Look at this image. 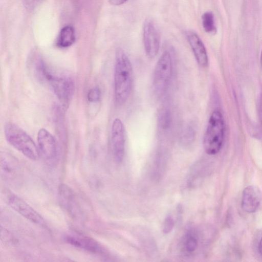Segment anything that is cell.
Listing matches in <instances>:
<instances>
[{"instance_id": "6da1fadb", "label": "cell", "mask_w": 262, "mask_h": 262, "mask_svg": "<svg viewBox=\"0 0 262 262\" xmlns=\"http://www.w3.org/2000/svg\"><path fill=\"white\" fill-rule=\"evenodd\" d=\"M133 68L129 59L121 49L116 53L114 67V97L117 105L127 100L133 85Z\"/></svg>"}, {"instance_id": "7a4b0ae2", "label": "cell", "mask_w": 262, "mask_h": 262, "mask_svg": "<svg viewBox=\"0 0 262 262\" xmlns=\"http://www.w3.org/2000/svg\"><path fill=\"white\" fill-rule=\"evenodd\" d=\"M38 77L51 87L58 99L64 107H67L74 91V83L69 77L55 74L41 59L35 63Z\"/></svg>"}, {"instance_id": "3957f363", "label": "cell", "mask_w": 262, "mask_h": 262, "mask_svg": "<svg viewBox=\"0 0 262 262\" xmlns=\"http://www.w3.org/2000/svg\"><path fill=\"white\" fill-rule=\"evenodd\" d=\"M7 141L27 158L35 161L39 159L38 147L31 137L22 128L13 123H7L4 127Z\"/></svg>"}, {"instance_id": "277c9868", "label": "cell", "mask_w": 262, "mask_h": 262, "mask_svg": "<svg viewBox=\"0 0 262 262\" xmlns=\"http://www.w3.org/2000/svg\"><path fill=\"white\" fill-rule=\"evenodd\" d=\"M225 126L223 116L219 110L211 114L203 139L206 152L209 155L217 154L221 150L225 139Z\"/></svg>"}, {"instance_id": "5b68a950", "label": "cell", "mask_w": 262, "mask_h": 262, "mask_svg": "<svg viewBox=\"0 0 262 262\" xmlns=\"http://www.w3.org/2000/svg\"><path fill=\"white\" fill-rule=\"evenodd\" d=\"M172 60L170 53L165 51L155 67L152 76V88L157 97H161L166 91L172 75Z\"/></svg>"}, {"instance_id": "8992f818", "label": "cell", "mask_w": 262, "mask_h": 262, "mask_svg": "<svg viewBox=\"0 0 262 262\" xmlns=\"http://www.w3.org/2000/svg\"><path fill=\"white\" fill-rule=\"evenodd\" d=\"M58 198L60 205L73 220L82 222L84 213L77 196L73 189L65 184H61L58 189Z\"/></svg>"}, {"instance_id": "52a82bcc", "label": "cell", "mask_w": 262, "mask_h": 262, "mask_svg": "<svg viewBox=\"0 0 262 262\" xmlns=\"http://www.w3.org/2000/svg\"><path fill=\"white\" fill-rule=\"evenodd\" d=\"M37 138L40 156L47 162L53 163L58 156V146L55 138L45 128L38 130Z\"/></svg>"}, {"instance_id": "ba28073f", "label": "cell", "mask_w": 262, "mask_h": 262, "mask_svg": "<svg viewBox=\"0 0 262 262\" xmlns=\"http://www.w3.org/2000/svg\"><path fill=\"white\" fill-rule=\"evenodd\" d=\"M64 239L68 244L93 254L102 255L106 252L98 242L81 233L72 232L66 235Z\"/></svg>"}, {"instance_id": "9c48e42d", "label": "cell", "mask_w": 262, "mask_h": 262, "mask_svg": "<svg viewBox=\"0 0 262 262\" xmlns=\"http://www.w3.org/2000/svg\"><path fill=\"white\" fill-rule=\"evenodd\" d=\"M143 42L147 56L149 58H155L160 48V35L156 25L150 19L144 24Z\"/></svg>"}, {"instance_id": "30bf717a", "label": "cell", "mask_w": 262, "mask_h": 262, "mask_svg": "<svg viewBox=\"0 0 262 262\" xmlns=\"http://www.w3.org/2000/svg\"><path fill=\"white\" fill-rule=\"evenodd\" d=\"M112 154L114 160L120 163L125 152V130L123 122L119 118L114 120L111 128Z\"/></svg>"}, {"instance_id": "8fae6325", "label": "cell", "mask_w": 262, "mask_h": 262, "mask_svg": "<svg viewBox=\"0 0 262 262\" xmlns=\"http://www.w3.org/2000/svg\"><path fill=\"white\" fill-rule=\"evenodd\" d=\"M8 203L11 208L29 221L45 227L46 222L41 215L19 197L11 194L8 198Z\"/></svg>"}, {"instance_id": "7c38bea8", "label": "cell", "mask_w": 262, "mask_h": 262, "mask_svg": "<svg viewBox=\"0 0 262 262\" xmlns=\"http://www.w3.org/2000/svg\"><path fill=\"white\" fill-rule=\"evenodd\" d=\"M261 193L255 186L249 185L244 189L241 201L243 209L246 212L254 213L259 208L261 201Z\"/></svg>"}, {"instance_id": "4fadbf2b", "label": "cell", "mask_w": 262, "mask_h": 262, "mask_svg": "<svg viewBox=\"0 0 262 262\" xmlns=\"http://www.w3.org/2000/svg\"><path fill=\"white\" fill-rule=\"evenodd\" d=\"M187 39L193 53L198 63L202 67L208 65V57L206 48L198 34L189 31L186 34Z\"/></svg>"}, {"instance_id": "5bb4252c", "label": "cell", "mask_w": 262, "mask_h": 262, "mask_svg": "<svg viewBox=\"0 0 262 262\" xmlns=\"http://www.w3.org/2000/svg\"><path fill=\"white\" fill-rule=\"evenodd\" d=\"M1 172L4 179L12 182L18 180L20 171L17 161L13 157L6 154L1 156Z\"/></svg>"}, {"instance_id": "9a60e30c", "label": "cell", "mask_w": 262, "mask_h": 262, "mask_svg": "<svg viewBox=\"0 0 262 262\" xmlns=\"http://www.w3.org/2000/svg\"><path fill=\"white\" fill-rule=\"evenodd\" d=\"M199 245V237L196 231L192 229L188 230L183 236L181 241V250L186 256L193 254Z\"/></svg>"}, {"instance_id": "2e32d148", "label": "cell", "mask_w": 262, "mask_h": 262, "mask_svg": "<svg viewBox=\"0 0 262 262\" xmlns=\"http://www.w3.org/2000/svg\"><path fill=\"white\" fill-rule=\"evenodd\" d=\"M75 40L76 35L74 28L68 25L60 30L57 37L56 45L61 48H68L75 42Z\"/></svg>"}, {"instance_id": "e0dca14e", "label": "cell", "mask_w": 262, "mask_h": 262, "mask_svg": "<svg viewBox=\"0 0 262 262\" xmlns=\"http://www.w3.org/2000/svg\"><path fill=\"white\" fill-rule=\"evenodd\" d=\"M202 25L204 30L208 33H214L216 27L213 14L211 12H206L202 16Z\"/></svg>"}, {"instance_id": "ac0fdd59", "label": "cell", "mask_w": 262, "mask_h": 262, "mask_svg": "<svg viewBox=\"0 0 262 262\" xmlns=\"http://www.w3.org/2000/svg\"><path fill=\"white\" fill-rule=\"evenodd\" d=\"M170 122V115L168 110H163L161 111L159 116V124L161 128L166 129L169 126Z\"/></svg>"}, {"instance_id": "d6986e66", "label": "cell", "mask_w": 262, "mask_h": 262, "mask_svg": "<svg viewBox=\"0 0 262 262\" xmlns=\"http://www.w3.org/2000/svg\"><path fill=\"white\" fill-rule=\"evenodd\" d=\"M88 99L90 102H98L101 97V90L98 86H95L91 89L88 94Z\"/></svg>"}, {"instance_id": "ffe728a7", "label": "cell", "mask_w": 262, "mask_h": 262, "mask_svg": "<svg viewBox=\"0 0 262 262\" xmlns=\"http://www.w3.org/2000/svg\"><path fill=\"white\" fill-rule=\"evenodd\" d=\"M174 225V221L172 216L170 215H167L163 223V232L165 234L169 233L172 230Z\"/></svg>"}, {"instance_id": "44dd1931", "label": "cell", "mask_w": 262, "mask_h": 262, "mask_svg": "<svg viewBox=\"0 0 262 262\" xmlns=\"http://www.w3.org/2000/svg\"><path fill=\"white\" fill-rule=\"evenodd\" d=\"M1 239L4 242L7 243H13L15 242V240L13 235L9 233V232L6 229H4L1 227Z\"/></svg>"}, {"instance_id": "7402d4cb", "label": "cell", "mask_w": 262, "mask_h": 262, "mask_svg": "<svg viewBox=\"0 0 262 262\" xmlns=\"http://www.w3.org/2000/svg\"><path fill=\"white\" fill-rule=\"evenodd\" d=\"M25 6L29 9H33L39 5L43 0H23Z\"/></svg>"}, {"instance_id": "603a6c76", "label": "cell", "mask_w": 262, "mask_h": 262, "mask_svg": "<svg viewBox=\"0 0 262 262\" xmlns=\"http://www.w3.org/2000/svg\"><path fill=\"white\" fill-rule=\"evenodd\" d=\"M127 0H109V3L114 6H119L125 3Z\"/></svg>"}, {"instance_id": "cb8c5ba5", "label": "cell", "mask_w": 262, "mask_h": 262, "mask_svg": "<svg viewBox=\"0 0 262 262\" xmlns=\"http://www.w3.org/2000/svg\"><path fill=\"white\" fill-rule=\"evenodd\" d=\"M258 249H259V252L260 254L262 256V237L260 238L259 243Z\"/></svg>"}, {"instance_id": "d4e9b609", "label": "cell", "mask_w": 262, "mask_h": 262, "mask_svg": "<svg viewBox=\"0 0 262 262\" xmlns=\"http://www.w3.org/2000/svg\"><path fill=\"white\" fill-rule=\"evenodd\" d=\"M260 64H261V67L262 68V51H261V55H260Z\"/></svg>"}, {"instance_id": "484cf974", "label": "cell", "mask_w": 262, "mask_h": 262, "mask_svg": "<svg viewBox=\"0 0 262 262\" xmlns=\"http://www.w3.org/2000/svg\"><path fill=\"white\" fill-rule=\"evenodd\" d=\"M74 3H77L79 0H71Z\"/></svg>"}]
</instances>
